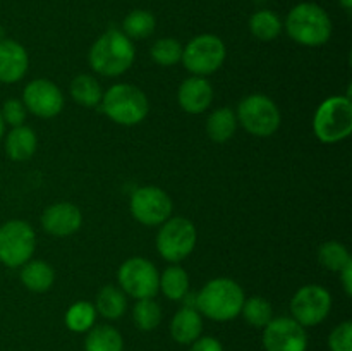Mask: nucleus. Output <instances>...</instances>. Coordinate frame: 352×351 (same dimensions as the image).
Listing matches in <instances>:
<instances>
[{
  "mask_svg": "<svg viewBox=\"0 0 352 351\" xmlns=\"http://www.w3.org/2000/svg\"><path fill=\"white\" fill-rule=\"evenodd\" d=\"M244 291L236 281L217 277L206 282L196 296V310L215 322H229L241 315Z\"/></svg>",
  "mask_w": 352,
  "mask_h": 351,
  "instance_id": "obj_1",
  "label": "nucleus"
},
{
  "mask_svg": "<svg viewBox=\"0 0 352 351\" xmlns=\"http://www.w3.org/2000/svg\"><path fill=\"white\" fill-rule=\"evenodd\" d=\"M136 48L133 40L119 30H109L93 43L89 50V65L93 71L107 78L124 74L133 65Z\"/></svg>",
  "mask_w": 352,
  "mask_h": 351,
  "instance_id": "obj_2",
  "label": "nucleus"
},
{
  "mask_svg": "<svg viewBox=\"0 0 352 351\" xmlns=\"http://www.w3.org/2000/svg\"><path fill=\"white\" fill-rule=\"evenodd\" d=\"M289 36L305 47L325 45L332 36V21L325 9L311 2H302L292 7L285 19Z\"/></svg>",
  "mask_w": 352,
  "mask_h": 351,
  "instance_id": "obj_3",
  "label": "nucleus"
},
{
  "mask_svg": "<svg viewBox=\"0 0 352 351\" xmlns=\"http://www.w3.org/2000/svg\"><path fill=\"white\" fill-rule=\"evenodd\" d=\"M103 112L117 124L136 126L148 116L150 103L146 95L138 86L129 83L113 85L103 93Z\"/></svg>",
  "mask_w": 352,
  "mask_h": 351,
  "instance_id": "obj_4",
  "label": "nucleus"
},
{
  "mask_svg": "<svg viewBox=\"0 0 352 351\" xmlns=\"http://www.w3.org/2000/svg\"><path fill=\"white\" fill-rule=\"evenodd\" d=\"M313 131L322 143L332 145L352 133V102L349 96H330L323 100L313 117Z\"/></svg>",
  "mask_w": 352,
  "mask_h": 351,
  "instance_id": "obj_5",
  "label": "nucleus"
},
{
  "mask_svg": "<svg viewBox=\"0 0 352 351\" xmlns=\"http://www.w3.org/2000/svg\"><path fill=\"white\" fill-rule=\"evenodd\" d=\"M237 123L258 138L272 136L280 127V110L267 95L254 93L246 96L237 107Z\"/></svg>",
  "mask_w": 352,
  "mask_h": 351,
  "instance_id": "obj_6",
  "label": "nucleus"
},
{
  "mask_svg": "<svg viewBox=\"0 0 352 351\" xmlns=\"http://www.w3.org/2000/svg\"><path fill=\"white\" fill-rule=\"evenodd\" d=\"M198 233L191 220L186 217H168L157 236V250L167 262L179 264L195 250Z\"/></svg>",
  "mask_w": 352,
  "mask_h": 351,
  "instance_id": "obj_7",
  "label": "nucleus"
},
{
  "mask_svg": "<svg viewBox=\"0 0 352 351\" xmlns=\"http://www.w3.org/2000/svg\"><path fill=\"white\" fill-rule=\"evenodd\" d=\"M36 234L24 220H9L0 226V262L6 267H23L33 258Z\"/></svg>",
  "mask_w": 352,
  "mask_h": 351,
  "instance_id": "obj_8",
  "label": "nucleus"
},
{
  "mask_svg": "<svg viewBox=\"0 0 352 351\" xmlns=\"http://www.w3.org/2000/svg\"><path fill=\"white\" fill-rule=\"evenodd\" d=\"M226 45L215 34H199L182 48L181 62L195 76L213 74L226 61Z\"/></svg>",
  "mask_w": 352,
  "mask_h": 351,
  "instance_id": "obj_9",
  "label": "nucleus"
},
{
  "mask_svg": "<svg viewBox=\"0 0 352 351\" xmlns=\"http://www.w3.org/2000/svg\"><path fill=\"white\" fill-rule=\"evenodd\" d=\"M120 289L134 299L155 298L160 291V274L150 260L143 257L127 258L117 272Z\"/></svg>",
  "mask_w": 352,
  "mask_h": 351,
  "instance_id": "obj_10",
  "label": "nucleus"
},
{
  "mask_svg": "<svg viewBox=\"0 0 352 351\" xmlns=\"http://www.w3.org/2000/svg\"><path fill=\"white\" fill-rule=\"evenodd\" d=\"M332 310V296L318 284L302 286L291 299V313L302 327H315L329 317Z\"/></svg>",
  "mask_w": 352,
  "mask_h": 351,
  "instance_id": "obj_11",
  "label": "nucleus"
},
{
  "mask_svg": "<svg viewBox=\"0 0 352 351\" xmlns=\"http://www.w3.org/2000/svg\"><path fill=\"white\" fill-rule=\"evenodd\" d=\"M172 200L158 186L138 188L131 196V213L144 226H160L172 217Z\"/></svg>",
  "mask_w": 352,
  "mask_h": 351,
  "instance_id": "obj_12",
  "label": "nucleus"
},
{
  "mask_svg": "<svg viewBox=\"0 0 352 351\" xmlns=\"http://www.w3.org/2000/svg\"><path fill=\"white\" fill-rule=\"evenodd\" d=\"M265 351H306L308 334L306 327L296 322L292 317L272 319L263 327Z\"/></svg>",
  "mask_w": 352,
  "mask_h": 351,
  "instance_id": "obj_13",
  "label": "nucleus"
},
{
  "mask_svg": "<svg viewBox=\"0 0 352 351\" xmlns=\"http://www.w3.org/2000/svg\"><path fill=\"white\" fill-rule=\"evenodd\" d=\"M23 103L26 110L36 117L52 119L64 109V95L55 83L41 78L28 83L23 93Z\"/></svg>",
  "mask_w": 352,
  "mask_h": 351,
  "instance_id": "obj_14",
  "label": "nucleus"
},
{
  "mask_svg": "<svg viewBox=\"0 0 352 351\" xmlns=\"http://www.w3.org/2000/svg\"><path fill=\"white\" fill-rule=\"evenodd\" d=\"M82 224L81 210L69 202H58L47 206L41 215V226L52 236L65 237L78 233Z\"/></svg>",
  "mask_w": 352,
  "mask_h": 351,
  "instance_id": "obj_15",
  "label": "nucleus"
},
{
  "mask_svg": "<svg viewBox=\"0 0 352 351\" xmlns=\"http://www.w3.org/2000/svg\"><path fill=\"white\" fill-rule=\"evenodd\" d=\"M177 100L188 114H201L212 105L213 88L203 76H191L179 86Z\"/></svg>",
  "mask_w": 352,
  "mask_h": 351,
  "instance_id": "obj_16",
  "label": "nucleus"
},
{
  "mask_svg": "<svg viewBox=\"0 0 352 351\" xmlns=\"http://www.w3.org/2000/svg\"><path fill=\"white\" fill-rule=\"evenodd\" d=\"M30 58L26 48L14 40H0V83L12 85L26 74Z\"/></svg>",
  "mask_w": 352,
  "mask_h": 351,
  "instance_id": "obj_17",
  "label": "nucleus"
},
{
  "mask_svg": "<svg viewBox=\"0 0 352 351\" xmlns=\"http://www.w3.org/2000/svg\"><path fill=\"white\" fill-rule=\"evenodd\" d=\"M203 319L196 306H182L170 322V336L179 344H191L201 336Z\"/></svg>",
  "mask_w": 352,
  "mask_h": 351,
  "instance_id": "obj_18",
  "label": "nucleus"
},
{
  "mask_svg": "<svg viewBox=\"0 0 352 351\" xmlns=\"http://www.w3.org/2000/svg\"><path fill=\"white\" fill-rule=\"evenodd\" d=\"M36 134L24 124L12 127V131L6 138V151L14 162H24L33 157V153L36 151Z\"/></svg>",
  "mask_w": 352,
  "mask_h": 351,
  "instance_id": "obj_19",
  "label": "nucleus"
},
{
  "mask_svg": "<svg viewBox=\"0 0 352 351\" xmlns=\"http://www.w3.org/2000/svg\"><path fill=\"white\" fill-rule=\"evenodd\" d=\"M21 282L33 292H45L52 288L55 281V272L47 262L30 260L23 265Z\"/></svg>",
  "mask_w": 352,
  "mask_h": 351,
  "instance_id": "obj_20",
  "label": "nucleus"
},
{
  "mask_svg": "<svg viewBox=\"0 0 352 351\" xmlns=\"http://www.w3.org/2000/svg\"><path fill=\"white\" fill-rule=\"evenodd\" d=\"M85 351H124L122 334L112 326H93L86 332Z\"/></svg>",
  "mask_w": 352,
  "mask_h": 351,
  "instance_id": "obj_21",
  "label": "nucleus"
},
{
  "mask_svg": "<svg viewBox=\"0 0 352 351\" xmlns=\"http://www.w3.org/2000/svg\"><path fill=\"white\" fill-rule=\"evenodd\" d=\"M96 313L109 320H117L126 313L127 310V298L126 292L119 289L117 286H103L96 295Z\"/></svg>",
  "mask_w": 352,
  "mask_h": 351,
  "instance_id": "obj_22",
  "label": "nucleus"
},
{
  "mask_svg": "<svg viewBox=\"0 0 352 351\" xmlns=\"http://www.w3.org/2000/svg\"><path fill=\"white\" fill-rule=\"evenodd\" d=\"M237 129V117L234 110L229 107H222L217 109L215 112L210 114L208 120H206V134L210 140L215 143H226L230 138L236 134Z\"/></svg>",
  "mask_w": 352,
  "mask_h": 351,
  "instance_id": "obj_23",
  "label": "nucleus"
},
{
  "mask_svg": "<svg viewBox=\"0 0 352 351\" xmlns=\"http://www.w3.org/2000/svg\"><path fill=\"white\" fill-rule=\"evenodd\" d=\"M71 95L74 102H78L82 107H96L102 103L103 89L100 83L89 74H79L72 79L71 83Z\"/></svg>",
  "mask_w": 352,
  "mask_h": 351,
  "instance_id": "obj_24",
  "label": "nucleus"
},
{
  "mask_svg": "<svg viewBox=\"0 0 352 351\" xmlns=\"http://www.w3.org/2000/svg\"><path fill=\"white\" fill-rule=\"evenodd\" d=\"M160 289L168 299H172V301H181L182 298L188 296V289H189L188 272L177 264L167 267L164 270V274L160 275Z\"/></svg>",
  "mask_w": 352,
  "mask_h": 351,
  "instance_id": "obj_25",
  "label": "nucleus"
},
{
  "mask_svg": "<svg viewBox=\"0 0 352 351\" xmlns=\"http://www.w3.org/2000/svg\"><path fill=\"white\" fill-rule=\"evenodd\" d=\"M155 26H157V21H155L153 14L143 9H136L127 14L126 19H124L122 33L129 40H144L150 34H153Z\"/></svg>",
  "mask_w": 352,
  "mask_h": 351,
  "instance_id": "obj_26",
  "label": "nucleus"
},
{
  "mask_svg": "<svg viewBox=\"0 0 352 351\" xmlns=\"http://www.w3.org/2000/svg\"><path fill=\"white\" fill-rule=\"evenodd\" d=\"M250 30L261 41H272L282 33V21L272 10H258L251 16Z\"/></svg>",
  "mask_w": 352,
  "mask_h": 351,
  "instance_id": "obj_27",
  "label": "nucleus"
},
{
  "mask_svg": "<svg viewBox=\"0 0 352 351\" xmlns=\"http://www.w3.org/2000/svg\"><path fill=\"white\" fill-rule=\"evenodd\" d=\"M241 313H243L244 320L256 329H263L274 319V308L263 296H251V298L244 299Z\"/></svg>",
  "mask_w": 352,
  "mask_h": 351,
  "instance_id": "obj_28",
  "label": "nucleus"
},
{
  "mask_svg": "<svg viewBox=\"0 0 352 351\" xmlns=\"http://www.w3.org/2000/svg\"><path fill=\"white\" fill-rule=\"evenodd\" d=\"M96 320L95 305L88 301H78L65 312V326L72 332H88Z\"/></svg>",
  "mask_w": 352,
  "mask_h": 351,
  "instance_id": "obj_29",
  "label": "nucleus"
},
{
  "mask_svg": "<svg viewBox=\"0 0 352 351\" xmlns=\"http://www.w3.org/2000/svg\"><path fill=\"white\" fill-rule=\"evenodd\" d=\"M133 319L140 330H144V332L155 330L158 327V323L162 322L160 305L153 298L138 299L133 308Z\"/></svg>",
  "mask_w": 352,
  "mask_h": 351,
  "instance_id": "obj_30",
  "label": "nucleus"
},
{
  "mask_svg": "<svg viewBox=\"0 0 352 351\" xmlns=\"http://www.w3.org/2000/svg\"><path fill=\"white\" fill-rule=\"evenodd\" d=\"M318 262L322 267L332 272H340L347 264H351V253L339 241H327L318 250Z\"/></svg>",
  "mask_w": 352,
  "mask_h": 351,
  "instance_id": "obj_31",
  "label": "nucleus"
},
{
  "mask_svg": "<svg viewBox=\"0 0 352 351\" xmlns=\"http://www.w3.org/2000/svg\"><path fill=\"white\" fill-rule=\"evenodd\" d=\"M151 58L158 65L170 67L182 58V45L174 38H160L151 47Z\"/></svg>",
  "mask_w": 352,
  "mask_h": 351,
  "instance_id": "obj_32",
  "label": "nucleus"
},
{
  "mask_svg": "<svg viewBox=\"0 0 352 351\" xmlns=\"http://www.w3.org/2000/svg\"><path fill=\"white\" fill-rule=\"evenodd\" d=\"M330 351H352V322L339 323L329 336Z\"/></svg>",
  "mask_w": 352,
  "mask_h": 351,
  "instance_id": "obj_33",
  "label": "nucleus"
},
{
  "mask_svg": "<svg viewBox=\"0 0 352 351\" xmlns=\"http://www.w3.org/2000/svg\"><path fill=\"white\" fill-rule=\"evenodd\" d=\"M0 114H2V119L6 124H10L12 127L23 126L24 119H26V107L21 100L10 98L3 102Z\"/></svg>",
  "mask_w": 352,
  "mask_h": 351,
  "instance_id": "obj_34",
  "label": "nucleus"
},
{
  "mask_svg": "<svg viewBox=\"0 0 352 351\" xmlns=\"http://www.w3.org/2000/svg\"><path fill=\"white\" fill-rule=\"evenodd\" d=\"M189 351H223V346L215 337L199 336L195 343H191Z\"/></svg>",
  "mask_w": 352,
  "mask_h": 351,
  "instance_id": "obj_35",
  "label": "nucleus"
},
{
  "mask_svg": "<svg viewBox=\"0 0 352 351\" xmlns=\"http://www.w3.org/2000/svg\"><path fill=\"white\" fill-rule=\"evenodd\" d=\"M340 277H342V286H344V291H346L347 296L352 295V262L347 264L342 270L339 272Z\"/></svg>",
  "mask_w": 352,
  "mask_h": 351,
  "instance_id": "obj_36",
  "label": "nucleus"
},
{
  "mask_svg": "<svg viewBox=\"0 0 352 351\" xmlns=\"http://www.w3.org/2000/svg\"><path fill=\"white\" fill-rule=\"evenodd\" d=\"M340 6H342L344 9L347 10V12H351V9H352V0H340Z\"/></svg>",
  "mask_w": 352,
  "mask_h": 351,
  "instance_id": "obj_37",
  "label": "nucleus"
},
{
  "mask_svg": "<svg viewBox=\"0 0 352 351\" xmlns=\"http://www.w3.org/2000/svg\"><path fill=\"white\" fill-rule=\"evenodd\" d=\"M3 133H6V123H3V119H2V114H0V140H2Z\"/></svg>",
  "mask_w": 352,
  "mask_h": 351,
  "instance_id": "obj_38",
  "label": "nucleus"
}]
</instances>
